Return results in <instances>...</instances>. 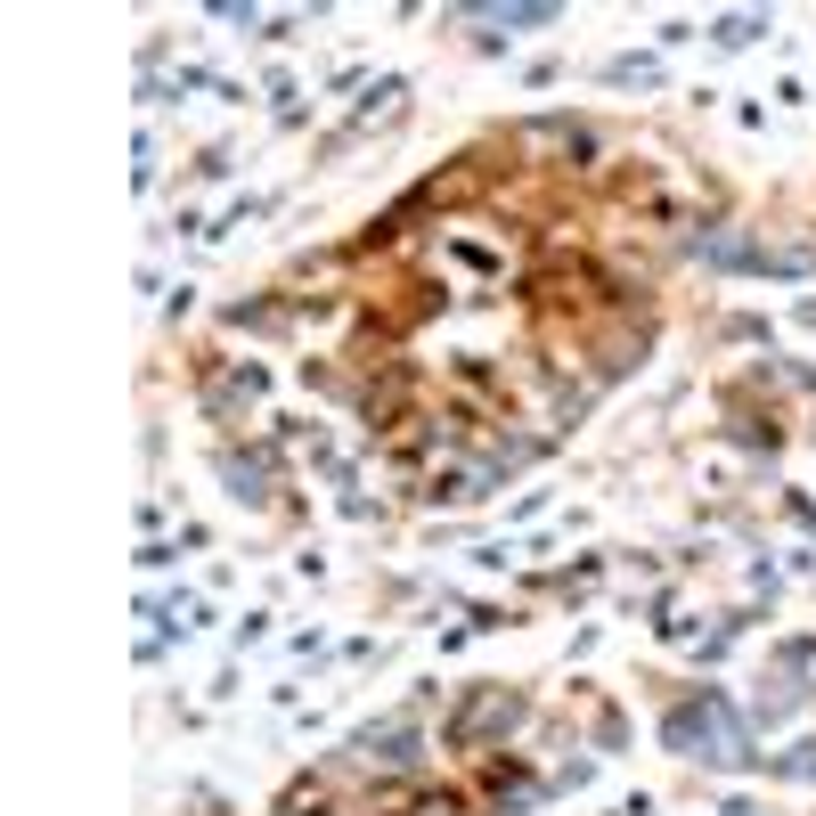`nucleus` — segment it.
<instances>
[{"mask_svg":"<svg viewBox=\"0 0 816 816\" xmlns=\"http://www.w3.org/2000/svg\"><path fill=\"white\" fill-rule=\"evenodd\" d=\"M662 735H670V752H686V759H743V726L726 719L719 702H702V710H694V702L670 710Z\"/></svg>","mask_w":816,"mask_h":816,"instance_id":"f257e3e1","label":"nucleus"},{"mask_svg":"<svg viewBox=\"0 0 816 816\" xmlns=\"http://www.w3.org/2000/svg\"><path fill=\"white\" fill-rule=\"evenodd\" d=\"M359 752L385 759V768H409V759H416V735H409V726H385V735L368 726V735H359Z\"/></svg>","mask_w":816,"mask_h":816,"instance_id":"f03ea898","label":"nucleus"},{"mask_svg":"<svg viewBox=\"0 0 816 816\" xmlns=\"http://www.w3.org/2000/svg\"><path fill=\"white\" fill-rule=\"evenodd\" d=\"M221 482H229V498H246V507H262V465H246V458H221Z\"/></svg>","mask_w":816,"mask_h":816,"instance_id":"7ed1b4c3","label":"nucleus"},{"mask_svg":"<svg viewBox=\"0 0 816 816\" xmlns=\"http://www.w3.org/2000/svg\"><path fill=\"white\" fill-rule=\"evenodd\" d=\"M482 25H555V9L540 0V9H482Z\"/></svg>","mask_w":816,"mask_h":816,"instance_id":"20e7f679","label":"nucleus"},{"mask_svg":"<svg viewBox=\"0 0 816 816\" xmlns=\"http://www.w3.org/2000/svg\"><path fill=\"white\" fill-rule=\"evenodd\" d=\"M759 33H768V16H726L719 42H726V49H743V42H759Z\"/></svg>","mask_w":816,"mask_h":816,"instance_id":"39448f33","label":"nucleus"}]
</instances>
